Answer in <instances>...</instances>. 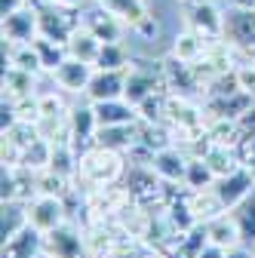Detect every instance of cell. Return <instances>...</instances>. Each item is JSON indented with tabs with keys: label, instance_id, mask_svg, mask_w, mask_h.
<instances>
[{
	"label": "cell",
	"instance_id": "cell-14",
	"mask_svg": "<svg viewBox=\"0 0 255 258\" xmlns=\"http://www.w3.org/2000/svg\"><path fill=\"white\" fill-rule=\"evenodd\" d=\"M252 187H255V172L246 169V166H240L237 172H231L225 178H215V184H212V190L218 194V200L225 203V209H234Z\"/></svg>",
	"mask_w": 255,
	"mask_h": 258
},
{
	"label": "cell",
	"instance_id": "cell-42",
	"mask_svg": "<svg viewBox=\"0 0 255 258\" xmlns=\"http://www.w3.org/2000/svg\"><path fill=\"white\" fill-rule=\"evenodd\" d=\"M89 4H102V0H89Z\"/></svg>",
	"mask_w": 255,
	"mask_h": 258
},
{
	"label": "cell",
	"instance_id": "cell-6",
	"mask_svg": "<svg viewBox=\"0 0 255 258\" xmlns=\"http://www.w3.org/2000/svg\"><path fill=\"white\" fill-rule=\"evenodd\" d=\"M68 221V200L52 197V194H34L28 200V224H34L40 234L55 231L58 224Z\"/></svg>",
	"mask_w": 255,
	"mask_h": 258
},
{
	"label": "cell",
	"instance_id": "cell-36",
	"mask_svg": "<svg viewBox=\"0 0 255 258\" xmlns=\"http://www.w3.org/2000/svg\"><path fill=\"white\" fill-rule=\"evenodd\" d=\"M46 4H52V7H61V10H74V13H80L89 0H46Z\"/></svg>",
	"mask_w": 255,
	"mask_h": 258
},
{
	"label": "cell",
	"instance_id": "cell-13",
	"mask_svg": "<svg viewBox=\"0 0 255 258\" xmlns=\"http://www.w3.org/2000/svg\"><path fill=\"white\" fill-rule=\"evenodd\" d=\"M92 74H95V64H86V61H80V58H71V55H68V58L61 61L49 77L55 80V86H58L61 92L83 95V92H86V86H89V80H92Z\"/></svg>",
	"mask_w": 255,
	"mask_h": 258
},
{
	"label": "cell",
	"instance_id": "cell-11",
	"mask_svg": "<svg viewBox=\"0 0 255 258\" xmlns=\"http://www.w3.org/2000/svg\"><path fill=\"white\" fill-rule=\"evenodd\" d=\"M95 133H99V120H95L92 102L86 99L83 105H71V111H68V142L77 151V157L95 145Z\"/></svg>",
	"mask_w": 255,
	"mask_h": 258
},
{
	"label": "cell",
	"instance_id": "cell-43",
	"mask_svg": "<svg viewBox=\"0 0 255 258\" xmlns=\"http://www.w3.org/2000/svg\"><path fill=\"white\" fill-rule=\"evenodd\" d=\"M40 258H46V255H40Z\"/></svg>",
	"mask_w": 255,
	"mask_h": 258
},
{
	"label": "cell",
	"instance_id": "cell-8",
	"mask_svg": "<svg viewBox=\"0 0 255 258\" xmlns=\"http://www.w3.org/2000/svg\"><path fill=\"white\" fill-rule=\"evenodd\" d=\"M37 19H40V37L52 40V43H65L71 40V34L80 25V16L74 10H61V7H52V4H37Z\"/></svg>",
	"mask_w": 255,
	"mask_h": 258
},
{
	"label": "cell",
	"instance_id": "cell-30",
	"mask_svg": "<svg viewBox=\"0 0 255 258\" xmlns=\"http://www.w3.org/2000/svg\"><path fill=\"white\" fill-rule=\"evenodd\" d=\"M215 184V172L209 169V163L203 157H190L187 160V175H184V187L187 190H206Z\"/></svg>",
	"mask_w": 255,
	"mask_h": 258
},
{
	"label": "cell",
	"instance_id": "cell-1",
	"mask_svg": "<svg viewBox=\"0 0 255 258\" xmlns=\"http://www.w3.org/2000/svg\"><path fill=\"white\" fill-rule=\"evenodd\" d=\"M126 169H130L126 154H120L114 148H105V145H92L89 151H83L77 157L74 184H83L86 194L89 190H99V187H111V184L123 181Z\"/></svg>",
	"mask_w": 255,
	"mask_h": 258
},
{
	"label": "cell",
	"instance_id": "cell-5",
	"mask_svg": "<svg viewBox=\"0 0 255 258\" xmlns=\"http://www.w3.org/2000/svg\"><path fill=\"white\" fill-rule=\"evenodd\" d=\"M0 31L4 43H34L40 37V19H37V4L28 0L10 16H0Z\"/></svg>",
	"mask_w": 255,
	"mask_h": 258
},
{
	"label": "cell",
	"instance_id": "cell-40",
	"mask_svg": "<svg viewBox=\"0 0 255 258\" xmlns=\"http://www.w3.org/2000/svg\"><path fill=\"white\" fill-rule=\"evenodd\" d=\"M145 258H166V255H160V252H148Z\"/></svg>",
	"mask_w": 255,
	"mask_h": 258
},
{
	"label": "cell",
	"instance_id": "cell-2",
	"mask_svg": "<svg viewBox=\"0 0 255 258\" xmlns=\"http://www.w3.org/2000/svg\"><path fill=\"white\" fill-rule=\"evenodd\" d=\"M160 89H166L163 61H130V68H126V89H123L126 102L139 105L151 92H160Z\"/></svg>",
	"mask_w": 255,
	"mask_h": 258
},
{
	"label": "cell",
	"instance_id": "cell-41",
	"mask_svg": "<svg viewBox=\"0 0 255 258\" xmlns=\"http://www.w3.org/2000/svg\"><path fill=\"white\" fill-rule=\"evenodd\" d=\"M178 4H181V7H187V4H194V0H178Z\"/></svg>",
	"mask_w": 255,
	"mask_h": 258
},
{
	"label": "cell",
	"instance_id": "cell-21",
	"mask_svg": "<svg viewBox=\"0 0 255 258\" xmlns=\"http://www.w3.org/2000/svg\"><path fill=\"white\" fill-rule=\"evenodd\" d=\"M209 46H212V43H209L203 34H197V31L184 28V31H178L175 40H172V55L181 58V61H187V64H197V61L206 58Z\"/></svg>",
	"mask_w": 255,
	"mask_h": 258
},
{
	"label": "cell",
	"instance_id": "cell-17",
	"mask_svg": "<svg viewBox=\"0 0 255 258\" xmlns=\"http://www.w3.org/2000/svg\"><path fill=\"white\" fill-rule=\"evenodd\" d=\"M43 255V234L34 228V224H25V228L4 240V255L0 258H40Z\"/></svg>",
	"mask_w": 255,
	"mask_h": 258
},
{
	"label": "cell",
	"instance_id": "cell-33",
	"mask_svg": "<svg viewBox=\"0 0 255 258\" xmlns=\"http://www.w3.org/2000/svg\"><path fill=\"white\" fill-rule=\"evenodd\" d=\"M71 105H65L58 92H37V120L40 117H68Z\"/></svg>",
	"mask_w": 255,
	"mask_h": 258
},
{
	"label": "cell",
	"instance_id": "cell-3",
	"mask_svg": "<svg viewBox=\"0 0 255 258\" xmlns=\"http://www.w3.org/2000/svg\"><path fill=\"white\" fill-rule=\"evenodd\" d=\"M225 22H228V13H221L218 4H212V0H194V4L184 7V28L203 34L209 43L225 40Z\"/></svg>",
	"mask_w": 255,
	"mask_h": 258
},
{
	"label": "cell",
	"instance_id": "cell-39",
	"mask_svg": "<svg viewBox=\"0 0 255 258\" xmlns=\"http://www.w3.org/2000/svg\"><path fill=\"white\" fill-rule=\"evenodd\" d=\"M234 10H255V0H228Z\"/></svg>",
	"mask_w": 255,
	"mask_h": 258
},
{
	"label": "cell",
	"instance_id": "cell-26",
	"mask_svg": "<svg viewBox=\"0 0 255 258\" xmlns=\"http://www.w3.org/2000/svg\"><path fill=\"white\" fill-rule=\"evenodd\" d=\"M234 218H237V224H240V234H243V246H252L255 249V187L246 194V197L234 206V209H228Z\"/></svg>",
	"mask_w": 255,
	"mask_h": 258
},
{
	"label": "cell",
	"instance_id": "cell-23",
	"mask_svg": "<svg viewBox=\"0 0 255 258\" xmlns=\"http://www.w3.org/2000/svg\"><path fill=\"white\" fill-rule=\"evenodd\" d=\"M187 206H190V212H194V218H197L200 224L212 221V218L221 215V212H228L225 203L218 200V194H215L212 187H206V190H187Z\"/></svg>",
	"mask_w": 255,
	"mask_h": 258
},
{
	"label": "cell",
	"instance_id": "cell-31",
	"mask_svg": "<svg viewBox=\"0 0 255 258\" xmlns=\"http://www.w3.org/2000/svg\"><path fill=\"white\" fill-rule=\"evenodd\" d=\"M34 46H37V55H40V64H43L46 74H52L58 64L68 58V46H65V43H52V40H46V37H37Z\"/></svg>",
	"mask_w": 255,
	"mask_h": 258
},
{
	"label": "cell",
	"instance_id": "cell-19",
	"mask_svg": "<svg viewBox=\"0 0 255 258\" xmlns=\"http://www.w3.org/2000/svg\"><path fill=\"white\" fill-rule=\"evenodd\" d=\"M95 145L114 148L130 157V151L139 145V123H123V126H99L95 133Z\"/></svg>",
	"mask_w": 255,
	"mask_h": 258
},
{
	"label": "cell",
	"instance_id": "cell-16",
	"mask_svg": "<svg viewBox=\"0 0 255 258\" xmlns=\"http://www.w3.org/2000/svg\"><path fill=\"white\" fill-rule=\"evenodd\" d=\"M34 83H37V74H31V71H22V68H13V64H7V68H4V99H7V102H13V105H22V102L37 99Z\"/></svg>",
	"mask_w": 255,
	"mask_h": 258
},
{
	"label": "cell",
	"instance_id": "cell-28",
	"mask_svg": "<svg viewBox=\"0 0 255 258\" xmlns=\"http://www.w3.org/2000/svg\"><path fill=\"white\" fill-rule=\"evenodd\" d=\"M25 224H28V203H22V200H7V203H4V215H0V234H4V240L16 237Z\"/></svg>",
	"mask_w": 255,
	"mask_h": 258
},
{
	"label": "cell",
	"instance_id": "cell-32",
	"mask_svg": "<svg viewBox=\"0 0 255 258\" xmlns=\"http://www.w3.org/2000/svg\"><path fill=\"white\" fill-rule=\"evenodd\" d=\"M102 4H105L114 16H120L126 25H136L142 16L151 13V10H148V0H102Z\"/></svg>",
	"mask_w": 255,
	"mask_h": 258
},
{
	"label": "cell",
	"instance_id": "cell-7",
	"mask_svg": "<svg viewBox=\"0 0 255 258\" xmlns=\"http://www.w3.org/2000/svg\"><path fill=\"white\" fill-rule=\"evenodd\" d=\"M80 25L86 31H92L95 37H99L102 43H117L126 37V31H130V25H126L120 16H114L105 4H92V7H83L80 10Z\"/></svg>",
	"mask_w": 255,
	"mask_h": 258
},
{
	"label": "cell",
	"instance_id": "cell-4",
	"mask_svg": "<svg viewBox=\"0 0 255 258\" xmlns=\"http://www.w3.org/2000/svg\"><path fill=\"white\" fill-rule=\"evenodd\" d=\"M43 255L46 258H89L86 234L71 221L58 224L55 231L43 234Z\"/></svg>",
	"mask_w": 255,
	"mask_h": 258
},
{
	"label": "cell",
	"instance_id": "cell-22",
	"mask_svg": "<svg viewBox=\"0 0 255 258\" xmlns=\"http://www.w3.org/2000/svg\"><path fill=\"white\" fill-rule=\"evenodd\" d=\"M92 108H95V120H99V126H123V123H139V111H136V105H130L126 99L92 102Z\"/></svg>",
	"mask_w": 255,
	"mask_h": 258
},
{
	"label": "cell",
	"instance_id": "cell-10",
	"mask_svg": "<svg viewBox=\"0 0 255 258\" xmlns=\"http://www.w3.org/2000/svg\"><path fill=\"white\" fill-rule=\"evenodd\" d=\"M225 40L240 58H255V10H231L225 22Z\"/></svg>",
	"mask_w": 255,
	"mask_h": 258
},
{
	"label": "cell",
	"instance_id": "cell-18",
	"mask_svg": "<svg viewBox=\"0 0 255 258\" xmlns=\"http://www.w3.org/2000/svg\"><path fill=\"white\" fill-rule=\"evenodd\" d=\"M206 237H209V243H215L221 249H237V246H243L240 224H237V218L231 212H221L212 221H206Z\"/></svg>",
	"mask_w": 255,
	"mask_h": 258
},
{
	"label": "cell",
	"instance_id": "cell-27",
	"mask_svg": "<svg viewBox=\"0 0 255 258\" xmlns=\"http://www.w3.org/2000/svg\"><path fill=\"white\" fill-rule=\"evenodd\" d=\"M130 61H133V55H130V49H126V43L117 40V43H102L99 58H95V68H102V71H126Z\"/></svg>",
	"mask_w": 255,
	"mask_h": 258
},
{
	"label": "cell",
	"instance_id": "cell-29",
	"mask_svg": "<svg viewBox=\"0 0 255 258\" xmlns=\"http://www.w3.org/2000/svg\"><path fill=\"white\" fill-rule=\"evenodd\" d=\"M166 99H169V92H166V89L151 92L145 102L136 105L139 120H142V123H166Z\"/></svg>",
	"mask_w": 255,
	"mask_h": 258
},
{
	"label": "cell",
	"instance_id": "cell-9",
	"mask_svg": "<svg viewBox=\"0 0 255 258\" xmlns=\"http://www.w3.org/2000/svg\"><path fill=\"white\" fill-rule=\"evenodd\" d=\"M163 77H166V92L187 95V99L203 95V80H200L197 64H187V61L175 58L172 52L163 58Z\"/></svg>",
	"mask_w": 255,
	"mask_h": 258
},
{
	"label": "cell",
	"instance_id": "cell-37",
	"mask_svg": "<svg viewBox=\"0 0 255 258\" xmlns=\"http://www.w3.org/2000/svg\"><path fill=\"white\" fill-rule=\"evenodd\" d=\"M25 4H28V0H0V16H10V13H16Z\"/></svg>",
	"mask_w": 255,
	"mask_h": 258
},
{
	"label": "cell",
	"instance_id": "cell-24",
	"mask_svg": "<svg viewBox=\"0 0 255 258\" xmlns=\"http://www.w3.org/2000/svg\"><path fill=\"white\" fill-rule=\"evenodd\" d=\"M4 61L13 64V68L31 71V74H40V71H43L34 43H4Z\"/></svg>",
	"mask_w": 255,
	"mask_h": 258
},
{
	"label": "cell",
	"instance_id": "cell-25",
	"mask_svg": "<svg viewBox=\"0 0 255 258\" xmlns=\"http://www.w3.org/2000/svg\"><path fill=\"white\" fill-rule=\"evenodd\" d=\"M99 49H102V40L95 37L92 31H86L83 25H77V31H74L71 40H68V55H71V58H80V61H86V64H95Z\"/></svg>",
	"mask_w": 255,
	"mask_h": 258
},
{
	"label": "cell",
	"instance_id": "cell-15",
	"mask_svg": "<svg viewBox=\"0 0 255 258\" xmlns=\"http://www.w3.org/2000/svg\"><path fill=\"white\" fill-rule=\"evenodd\" d=\"M123 89H126V71H102L95 68L83 99L89 102H111V99H123Z\"/></svg>",
	"mask_w": 255,
	"mask_h": 258
},
{
	"label": "cell",
	"instance_id": "cell-35",
	"mask_svg": "<svg viewBox=\"0 0 255 258\" xmlns=\"http://www.w3.org/2000/svg\"><path fill=\"white\" fill-rule=\"evenodd\" d=\"M228 252H231V249H221V246H215V243H206L197 258H228Z\"/></svg>",
	"mask_w": 255,
	"mask_h": 258
},
{
	"label": "cell",
	"instance_id": "cell-20",
	"mask_svg": "<svg viewBox=\"0 0 255 258\" xmlns=\"http://www.w3.org/2000/svg\"><path fill=\"white\" fill-rule=\"evenodd\" d=\"M203 160L215 172V178H225V175H231L243 166V160H240L234 145H221V142H212V139H209V148L203 151Z\"/></svg>",
	"mask_w": 255,
	"mask_h": 258
},
{
	"label": "cell",
	"instance_id": "cell-12",
	"mask_svg": "<svg viewBox=\"0 0 255 258\" xmlns=\"http://www.w3.org/2000/svg\"><path fill=\"white\" fill-rule=\"evenodd\" d=\"M187 151L184 148H178V145H169V148H163V151H157L154 157H151V169L160 175L166 184H181L184 187V175H187Z\"/></svg>",
	"mask_w": 255,
	"mask_h": 258
},
{
	"label": "cell",
	"instance_id": "cell-38",
	"mask_svg": "<svg viewBox=\"0 0 255 258\" xmlns=\"http://www.w3.org/2000/svg\"><path fill=\"white\" fill-rule=\"evenodd\" d=\"M228 258H255V249L252 246H237L228 252Z\"/></svg>",
	"mask_w": 255,
	"mask_h": 258
},
{
	"label": "cell",
	"instance_id": "cell-34",
	"mask_svg": "<svg viewBox=\"0 0 255 258\" xmlns=\"http://www.w3.org/2000/svg\"><path fill=\"white\" fill-rule=\"evenodd\" d=\"M130 31H133L139 40H157V34H160V22L154 19V13H148V16H142L136 25H130Z\"/></svg>",
	"mask_w": 255,
	"mask_h": 258
}]
</instances>
